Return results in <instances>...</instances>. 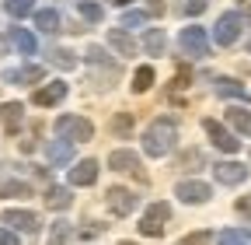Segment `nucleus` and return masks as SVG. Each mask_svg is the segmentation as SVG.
Returning a JSON list of instances; mask_svg holds the SVG:
<instances>
[{
    "instance_id": "obj_3",
    "label": "nucleus",
    "mask_w": 251,
    "mask_h": 245,
    "mask_svg": "<svg viewBox=\"0 0 251 245\" xmlns=\"http://www.w3.org/2000/svg\"><path fill=\"white\" fill-rule=\"evenodd\" d=\"M56 133L63 140H70V144H84V140L94 137V126H91V119H84V116H59L56 119Z\"/></svg>"
},
{
    "instance_id": "obj_39",
    "label": "nucleus",
    "mask_w": 251,
    "mask_h": 245,
    "mask_svg": "<svg viewBox=\"0 0 251 245\" xmlns=\"http://www.w3.org/2000/svg\"><path fill=\"white\" fill-rule=\"evenodd\" d=\"M112 4H119V7H126V4H133V0H112Z\"/></svg>"
},
{
    "instance_id": "obj_16",
    "label": "nucleus",
    "mask_w": 251,
    "mask_h": 245,
    "mask_svg": "<svg viewBox=\"0 0 251 245\" xmlns=\"http://www.w3.org/2000/svg\"><path fill=\"white\" fill-rule=\"evenodd\" d=\"M21 119H25V105L21 102H4V105H0V122H4L7 133H18Z\"/></svg>"
},
{
    "instance_id": "obj_11",
    "label": "nucleus",
    "mask_w": 251,
    "mask_h": 245,
    "mask_svg": "<svg viewBox=\"0 0 251 245\" xmlns=\"http://www.w3.org/2000/svg\"><path fill=\"white\" fill-rule=\"evenodd\" d=\"M46 161L56 165V168H59V165H70V161H74V144L63 140V137H59V140H49V144H46Z\"/></svg>"
},
{
    "instance_id": "obj_20",
    "label": "nucleus",
    "mask_w": 251,
    "mask_h": 245,
    "mask_svg": "<svg viewBox=\"0 0 251 245\" xmlns=\"http://www.w3.org/2000/svg\"><path fill=\"white\" fill-rule=\"evenodd\" d=\"M35 28H39L42 35H56V32H63V28H59V14H56L52 7L35 11Z\"/></svg>"
},
{
    "instance_id": "obj_30",
    "label": "nucleus",
    "mask_w": 251,
    "mask_h": 245,
    "mask_svg": "<svg viewBox=\"0 0 251 245\" xmlns=\"http://www.w3.org/2000/svg\"><path fill=\"white\" fill-rule=\"evenodd\" d=\"M31 0H7V14H14V18H25V14H31Z\"/></svg>"
},
{
    "instance_id": "obj_4",
    "label": "nucleus",
    "mask_w": 251,
    "mask_h": 245,
    "mask_svg": "<svg viewBox=\"0 0 251 245\" xmlns=\"http://www.w3.org/2000/svg\"><path fill=\"white\" fill-rule=\"evenodd\" d=\"M178 46H181V53H185V56L202 60V56L209 53V32H206V28H199V25H188V28H181Z\"/></svg>"
},
{
    "instance_id": "obj_24",
    "label": "nucleus",
    "mask_w": 251,
    "mask_h": 245,
    "mask_svg": "<svg viewBox=\"0 0 251 245\" xmlns=\"http://www.w3.org/2000/svg\"><path fill=\"white\" fill-rule=\"evenodd\" d=\"M213 91L220 98H244V88L234 81V77H216L213 81Z\"/></svg>"
},
{
    "instance_id": "obj_6",
    "label": "nucleus",
    "mask_w": 251,
    "mask_h": 245,
    "mask_svg": "<svg viewBox=\"0 0 251 245\" xmlns=\"http://www.w3.org/2000/svg\"><path fill=\"white\" fill-rule=\"evenodd\" d=\"M108 168H112V172H129V175H136L140 182H147V172H143V165H140V154H133V151H126V147H119V151H112V154H108Z\"/></svg>"
},
{
    "instance_id": "obj_13",
    "label": "nucleus",
    "mask_w": 251,
    "mask_h": 245,
    "mask_svg": "<svg viewBox=\"0 0 251 245\" xmlns=\"http://www.w3.org/2000/svg\"><path fill=\"white\" fill-rule=\"evenodd\" d=\"M4 224H11L14 231H39V214H31V210H4Z\"/></svg>"
},
{
    "instance_id": "obj_5",
    "label": "nucleus",
    "mask_w": 251,
    "mask_h": 245,
    "mask_svg": "<svg viewBox=\"0 0 251 245\" xmlns=\"http://www.w3.org/2000/svg\"><path fill=\"white\" fill-rule=\"evenodd\" d=\"M202 130L209 133L213 147H220L224 154H237V151H241V140H237V133H230L227 126H220L216 119H202Z\"/></svg>"
},
{
    "instance_id": "obj_8",
    "label": "nucleus",
    "mask_w": 251,
    "mask_h": 245,
    "mask_svg": "<svg viewBox=\"0 0 251 245\" xmlns=\"http://www.w3.org/2000/svg\"><path fill=\"white\" fill-rule=\"evenodd\" d=\"M168 217H171V207L168 203H150V210L143 214V221H140V231L143 235H161L164 224H168Z\"/></svg>"
},
{
    "instance_id": "obj_29",
    "label": "nucleus",
    "mask_w": 251,
    "mask_h": 245,
    "mask_svg": "<svg viewBox=\"0 0 251 245\" xmlns=\"http://www.w3.org/2000/svg\"><path fill=\"white\" fill-rule=\"evenodd\" d=\"M220 245H251V238H248V231H224Z\"/></svg>"
},
{
    "instance_id": "obj_17",
    "label": "nucleus",
    "mask_w": 251,
    "mask_h": 245,
    "mask_svg": "<svg viewBox=\"0 0 251 245\" xmlns=\"http://www.w3.org/2000/svg\"><path fill=\"white\" fill-rule=\"evenodd\" d=\"M7 39H11V46H14L18 53H25V56H35V49H39L35 35H31L28 28H11V32H7Z\"/></svg>"
},
{
    "instance_id": "obj_36",
    "label": "nucleus",
    "mask_w": 251,
    "mask_h": 245,
    "mask_svg": "<svg viewBox=\"0 0 251 245\" xmlns=\"http://www.w3.org/2000/svg\"><path fill=\"white\" fill-rule=\"evenodd\" d=\"M241 18L251 21V0H241Z\"/></svg>"
},
{
    "instance_id": "obj_31",
    "label": "nucleus",
    "mask_w": 251,
    "mask_h": 245,
    "mask_svg": "<svg viewBox=\"0 0 251 245\" xmlns=\"http://www.w3.org/2000/svg\"><path fill=\"white\" fill-rule=\"evenodd\" d=\"M67 235H70V224H67V221H56V228H52V238H49V245H67Z\"/></svg>"
},
{
    "instance_id": "obj_41",
    "label": "nucleus",
    "mask_w": 251,
    "mask_h": 245,
    "mask_svg": "<svg viewBox=\"0 0 251 245\" xmlns=\"http://www.w3.org/2000/svg\"><path fill=\"white\" fill-rule=\"evenodd\" d=\"M248 53H251V42H248Z\"/></svg>"
},
{
    "instance_id": "obj_12",
    "label": "nucleus",
    "mask_w": 251,
    "mask_h": 245,
    "mask_svg": "<svg viewBox=\"0 0 251 245\" xmlns=\"http://www.w3.org/2000/svg\"><path fill=\"white\" fill-rule=\"evenodd\" d=\"M94 179H98V161L94 158H84L70 168V186H94Z\"/></svg>"
},
{
    "instance_id": "obj_2",
    "label": "nucleus",
    "mask_w": 251,
    "mask_h": 245,
    "mask_svg": "<svg viewBox=\"0 0 251 245\" xmlns=\"http://www.w3.org/2000/svg\"><path fill=\"white\" fill-rule=\"evenodd\" d=\"M241 28H244V18L241 11H227V14H220L216 25H213V42L216 46H234L241 39Z\"/></svg>"
},
{
    "instance_id": "obj_38",
    "label": "nucleus",
    "mask_w": 251,
    "mask_h": 245,
    "mask_svg": "<svg viewBox=\"0 0 251 245\" xmlns=\"http://www.w3.org/2000/svg\"><path fill=\"white\" fill-rule=\"evenodd\" d=\"M7 42H11V39H4V35H0V56H4V49H7Z\"/></svg>"
},
{
    "instance_id": "obj_9",
    "label": "nucleus",
    "mask_w": 251,
    "mask_h": 245,
    "mask_svg": "<svg viewBox=\"0 0 251 245\" xmlns=\"http://www.w3.org/2000/svg\"><path fill=\"white\" fill-rule=\"evenodd\" d=\"M213 179L224 182V186H241V182L248 179V165H241V161H216L213 165Z\"/></svg>"
},
{
    "instance_id": "obj_7",
    "label": "nucleus",
    "mask_w": 251,
    "mask_h": 245,
    "mask_svg": "<svg viewBox=\"0 0 251 245\" xmlns=\"http://www.w3.org/2000/svg\"><path fill=\"white\" fill-rule=\"evenodd\" d=\"M105 203H108V210L115 214V217H129V214L136 210V193L126 189V186H112L105 193Z\"/></svg>"
},
{
    "instance_id": "obj_42",
    "label": "nucleus",
    "mask_w": 251,
    "mask_h": 245,
    "mask_svg": "<svg viewBox=\"0 0 251 245\" xmlns=\"http://www.w3.org/2000/svg\"><path fill=\"white\" fill-rule=\"evenodd\" d=\"M77 4H80V0H77Z\"/></svg>"
},
{
    "instance_id": "obj_23",
    "label": "nucleus",
    "mask_w": 251,
    "mask_h": 245,
    "mask_svg": "<svg viewBox=\"0 0 251 245\" xmlns=\"http://www.w3.org/2000/svg\"><path fill=\"white\" fill-rule=\"evenodd\" d=\"M143 49H147L150 56H164L168 39H164V32H161V28H147V35H143Z\"/></svg>"
},
{
    "instance_id": "obj_26",
    "label": "nucleus",
    "mask_w": 251,
    "mask_h": 245,
    "mask_svg": "<svg viewBox=\"0 0 251 245\" xmlns=\"http://www.w3.org/2000/svg\"><path fill=\"white\" fill-rule=\"evenodd\" d=\"M0 196H31V189H28V182H18V179H7V182H0Z\"/></svg>"
},
{
    "instance_id": "obj_37",
    "label": "nucleus",
    "mask_w": 251,
    "mask_h": 245,
    "mask_svg": "<svg viewBox=\"0 0 251 245\" xmlns=\"http://www.w3.org/2000/svg\"><path fill=\"white\" fill-rule=\"evenodd\" d=\"M237 210H241V214H251V200H241V203H237Z\"/></svg>"
},
{
    "instance_id": "obj_10",
    "label": "nucleus",
    "mask_w": 251,
    "mask_h": 245,
    "mask_svg": "<svg viewBox=\"0 0 251 245\" xmlns=\"http://www.w3.org/2000/svg\"><path fill=\"white\" fill-rule=\"evenodd\" d=\"M67 81H49L46 88H39L35 91V98H31V102H35V105H42V109H49V105H59L63 98H67Z\"/></svg>"
},
{
    "instance_id": "obj_40",
    "label": "nucleus",
    "mask_w": 251,
    "mask_h": 245,
    "mask_svg": "<svg viewBox=\"0 0 251 245\" xmlns=\"http://www.w3.org/2000/svg\"><path fill=\"white\" fill-rule=\"evenodd\" d=\"M119 245H133V242H119Z\"/></svg>"
},
{
    "instance_id": "obj_28",
    "label": "nucleus",
    "mask_w": 251,
    "mask_h": 245,
    "mask_svg": "<svg viewBox=\"0 0 251 245\" xmlns=\"http://www.w3.org/2000/svg\"><path fill=\"white\" fill-rule=\"evenodd\" d=\"M80 14H84V21H101L105 18L101 4H94V0H80Z\"/></svg>"
},
{
    "instance_id": "obj_32",
    "label": "nucleus",
    "mask_w": 251,
    "mask_h": 245,
    "mask_svg": "<svg viewBox=\"0 0 251 245\" xmlns=\"http://www.w3.org/2000/svg\"><path fill=\"white\" fill-rule=\"evenodd\" d=\"M178 245H213V235L209 231H196V235H185Z\"/></svg>"
},
{
    "instance_id": "obj_21",
    "label": "nucleus",
    "mask_w": 251,
    "mask_h": 245,
    "mask_svg": "<svg viewBox=\"0 0 251 245\" xmlns=\"http://www.w3.org/2000/svg\"><path fill=\"white\" fill-rule=\"evenodd\" d=\"M70 203H74V196H70L67 186H49V189H46V207H49V210H67Z\"/></svg>"
},
{
    "instance_id": "obj_15",
    "label": "nucleus",
    "mask_w": 251,
    "mask_h": 245,
    "mask_svg": "<svg viewBox=\"0 0 251 245\" xmlns=\"http://www.w3.org/2000/svg\"><path fill=\"white\" fill-rule=\"evenodd\" d=\"M105 39H108V46H112L119 56H133V53H136V39L126 32V28H108Z\"/></svg>"
},
{
    "instance_id": "obj_14",
    "label": "nucleus",
    "mask_w": 251,
    "mask_h": 245,
    "mask_svg": "<svg viewBox=\"0 0 251 245\" xmlns=\"http://www.w3.org/2000/svg\"><path fill=\"white\" fill-rule=\"evenodd\" d=\"M213 196V189L206 186V182H181L178 186V200L181 203H206Z\"/></svg>"
},
{
    "instance_id": "obj_19",
    "label": "nucleus",
    "mask_w": 251,
    "mask_h": 245,
    "mask_svg": "<svg viewBox=\"0 0 251 245\" xmlns=\"http://www.w3.org/2000/svg\"><path fill=\"white\" fill-rule=\"evenodd\" d=\"M46 63H52L56 70H74L77 67V53L74 49H49L46 53Z\"/></svg>"
},
{
    "instance_id": "obj_18",
    "label": "nucleus",
    "mask_w": 251,
    "mask_h": 245,
    "mask_svg": "<svg viewBox=\"0 0 251 245\" xmlns=\"http://www.w3.org/2000/svg\"><path fill=\"white\" fill-rule=\"evenodd\" d=\"M42 77H46L42 67H21V70H7V74H4L7 84H39Z\"/></svg>"
},
{
    "instance_id": "obj_35",
    "label": "nucleus",
    "mask_w": 251,
    "mask_h": 245,
    "mask_svg": "<svg viewBox=\"0 0 251 245\" xmlns=\"http://www.w3.org/2000/svg\"><path fill=\"white\" fill-rule=\"evenodd\" d=\"M0 245H18V235H11L7 228H0Z\"/></svg>"
},
{
    "instance_id": "obj_34",
    "label": "nucleus",
    "mask_w": 251,
    "mask_h": 245,
    "mask_svg": "<svg viewBox=\"0 0 251 245\" xmlns=\"http://www.w3.org/2000/svg\"><path fill=\"white\" fill-rule=\"evenodd\" d=\"M202 11H206V0H188V4H185V14H192V18L202 14Z\"/></svg>"
},
{
    "instance_id": "obj_27",
    "label": "nucleus",
    "mask_w": 251,
    "mask_h": 245,
    "mask_svg": "<svg viewBox=\"0 0 251 245\" xmlns=\"http://www.w3.org/2000/svg\"><path fill=\"white\" fill-rule=\"evenodd\" d=\"M150 84H153V67H150V63L136 67V74H133V91H147Z\"/></svg>"
},
{
    "instance_id": "obj_33",
    "label": "nucleus",
    "mask_w": 251,
    "mask_h": 245,
    "mask_svg": "<svg viewBox=\"0 0 251 245\" xmlns=\"http://www.w3.org/2000/svg\"><path fill=\"white\" fill-rule=\"evenodd\" d=\"M143 21H147V11H126L122 14V28H136Z\"/></svg>"
},
{
    "instance_id": "obj_25",
    "label": "nucleus",
    "mask_w": 251,
    "mask_h": 245,
    "mask_svg": "<svg viewBox=\"0 0 251 245\" xmlns=\"http://www.w3.org/2000/svg\"><path fill=\"white\" fill-rule=\"evenodd\" d=\"M112 133L126 140V137L133 133V116H129V112H115V116H112Z\"/></svg>"
},
{
    "instance_id": "obj_22",
    "label": "nucleus",
    "mask_w": 251,
    "mask_h": 245,
    "mask_svg": "<svg viewBox=\"0 0 251 245\" xmlns=\"http://www.w3.org/2000/svg\"><path fill=\"white\" fill-rule=\"evenodd\" d=\"M227 122L234 126V133L251 137V112L248 109H227Z\"/></svg>"
},
{
    "instance_id": "obj_1",
    "label": "nucleus",
    "mask_w": 251,
    "mask_h": 245,
    "mask_svg": "<svg viewBox=\"0 0 251 245\" xmlns=\"http://www.w3.org/2000/svg\"><path fill=\"white\" fill-rule=\"evenodd\" d=\"M175 140H178V122L168 119V116H161V119H153L150 126H147V133H143V151H147L150 158H164V154H171Z\"/></svg>"
}]
</instances>
